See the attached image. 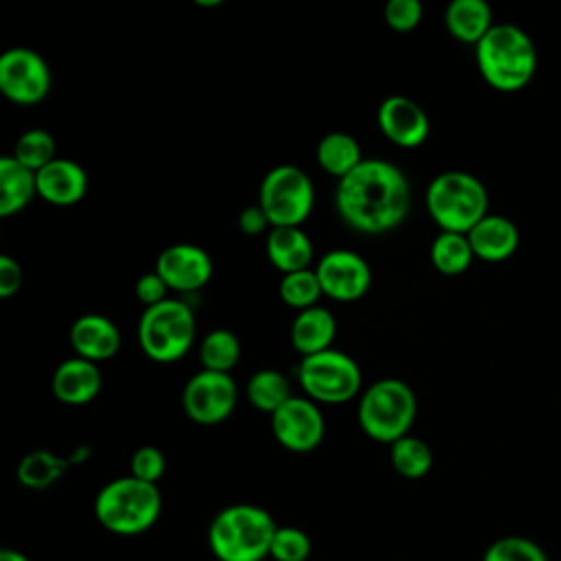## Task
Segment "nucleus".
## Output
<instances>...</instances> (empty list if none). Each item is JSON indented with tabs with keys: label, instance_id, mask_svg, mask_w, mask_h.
Returning a JSON list of instances; mask_svg holds the SVG:
<instances>
[{
	"label": "nucleus",
	"instance_id": "1",
	"mask_svg": "<svg viewBox=\"0 0 561 561\" xmlns=\"http://www.w3.org/2000/svg\"><path fill=\"white\" fill-rule=\"evenodd\" d=\"M412 191L405 173L381 158H364L335 186L337 215L362 234L394 230L408 217Z\"/></svg>",
	"mask_w": 561,
	"mask_h": 561
},
{
	"label": "nucleus",
	"instance_id": "2",
	"mask_svg": "<svg viewBox=\"0 0 561 561\" xmlns=\"http://www.w3.org/2000/svg\"><path fill=\"white\" fill-rule=\"evenodd\" d=\"M476 64L491 88L517 92L535 77L537 48L524 28L515 24H493L476 44Z\"/></svg>",
	"mask_w": 561,
	"mask_h": 561
},
{
	"label": "nucleus",
	"instance_id": "3",
	"mask_svg": "<svg viewBox=\"0 0 561 561\" xmlns=\"http://www.w3.org/2000/svg\"><path fill=\"white\" fill-rule=\"evenodd\" d=\"M272 515L256 504H230L208 526V546L219 561H263L276 533Z\"/></svg>",
	"mask_w": 561,
	"mask_h": 561
},
{
	"label": "nucleus",
	"instance_id": "4",
	"mask_svg": "<svg viewBox=\"0 0 561 561\" xmlns=\"http://www.w3.org/2000/svg\"><path fill=\"white\" fill-rule=\"evenodd\" d=\"M162 511L158 484L142 482L134 476L110 480L94 497L96 522L121 537H134L149 530Z\"/></svg>",
	"mask_w": 561,
	"mask_h": 561
},
{
	"label": "nucleus",
	"instance_id": "5",
	"mask_svg": "<svg viewBox=\"0 0 561 561\" xmlns=\"http://www.w3.org/2000/svg\"><path fill=\"white\" fill-rule=\"evenodd\" d=\"M425 206L440 230L467 234L489 215V193L473 173L443 171L430 182Z\"/></svg>",
	"mask_w": 561,
	"mask_h": 561
},
{
	"label": "nucleus",
	"instance_id": "6",
	"mask_svg": "<svg viewBox=\"0 0 561 561\" xmlns=\"http://www.w3.org/2000/svg\"><path fill=\"white\" fill-rule=\"evenodd\" d=\"M416 416L414 390L394 377L373 381L357 405V421L362 432L377 440L392 445L408 436Z\"/></svg>",
	"mask_w": 561,
	"mask_h": 561
},
{
	"label": "nucleus",
	"instance_id": "7",
	"mask_svg": "<svg viewBox=\"0 0 561 561\" xmlns=\"http://www.w3.org/2000/svg\"><path fill=\"white\" fill-rule=\"evenodd\" d=\"M195 313L188 302L167 298L147 307L138 320L140 351L160 364L182 359L195 340Z\"/></svg>",
	"mask_w": 561,
	"mask_h": 561
},
{
	"label": "nucleus",
	"instance_id": "8",
	"mask_svg": "<svg viewBox=\"0 0 561 561\" xmlns=\"http://www.w3.org/2000/svg\"><path fill=\"white\" fill-rule=\"evenodd\" d=\"M316 188L311 178L296 164H278L270 169L259 186V206L272 228L298 226L311 215Z\"/></svg>",
	"mask_w": 561,
	"mask_h": 561
},
{
	"label": "nucleus",
	"instance_id": "9",
	"mask_svg": "<svg viewBox=\"0 0 561 561\" xmlns=\"http://www.w3.org/2000/svg\"><path fill=\"white\" fill-rule=\"evenodd\" d=\"M298 381L311 401L344 403L359 392L362 370L351 355L329 348L300 359Z\"/></svg>",
	"mask_w": 561,
	"mask_h": 561
},
{
	"label": "nucleus",
	"instance_id": "10",
	"mask_svg": "<svg viewBox=\"0 0 561 561\" xmlns=\"http://www.w3.org/2000/svg\"><path fill=\"white\" fill-rule=\"evenodd\" d=\"M53 85L48 61L33 48L15 46L0 55V92L18 105H35Z\"/></svg>",
	"mask_w": 561,
	"mask_h": 561
},
{
	"label": "nucleus",
	"instance_id": "11",
	"mask_svg": "<svg viewBox=\"0 0 561 561\" xmlns=\"http://www.w3.org/2000/svg\"><path fill=\"white\" fill-rule=\"evenodd\" d=\"M237 383L230 373L199 370L182 390V408L186 416L197 425L224 423L237 405Z\"/></svg>",
	"mask_w": 561,
	"mask_h": 561
},
{
	"label": "nucleus",
	"instance_id": "12",
	"mask_svg": "<svg viewBox=\"0 0 561 561\" xmlns=\"http://www.w3.org/2000/svg\"><path fill=\"white\" fill-rule=\"evenodd\" d=\"M322 294L337 302H353L366 296L373 283L370 265L353 250H331L316 263Z\"/></svg>",
	"mask_w": 561,
	"mask_h": 561
},
{
	"label": "nucleus",
	"instance_id": "13",
	"mask_svg": "<svg viewBox=\"0 0 561 561\" xmlns=\"http://www.w3.org/2000/svg\"><path fill=\"white\" fill-rule=\"evenodd\" d=\"M274 438L289 451L305 454L316 449L324 438V419L309 397H289L270 414Z\"/></svg>",
	"mask_w": 561,
	"mask_h": 561
},
{
	"label": "nucleus",
	"instance_id": "14",
	"mask_svg": "<svg viewBox=\"0 0 561 561\" xmlns=\"http://www.w3.org/2000/svg\"><path fill=\"white\" fill-rule=\"evenodd\" d=\"M156 272L169 289L197 291L213 276V256L195 243H173L156 259Z\"/></svg>",
	"mask_w": 561,
	"mask_h": 561
},
{
	"label": "nucleus",
	"instance_id": "15",
	"mask_svg": "<svg viewBox=\"0 0 561 561\" xmlns=\"http://www.w3.org/2000/svg\"><path fill=\"white\" fill-rule=\"evenodd\" d=\"M377 125L390 142L403 149L421 147L430 136V118L425 110L403 94L386 96L379 103Z\"/></svg>",
	"mask_w": 561,
	"mask_h": 561
},
{
	"label": "nucleus",
	"instance_id": "16",
	"mask_svg": "<svg viewBox=\"0 0 561 561\" xmlns=\"http://www.w3.org/2000/svg\"><path fill=\"white\" fill-rule=\"evenodd\" d=\"M70 346L75 353L90 362H103L118 353L121 331L118 327L101 313H83L70 327Z\"/></svg>",
	"mask_w": 561,
	"mask_h": 561
},
{
	"label": "nucleus",
	"instance_id": "17",
	"mask_svg": "<svg viewBox=\"0 0 561 561\" xmlns=\"http://www.w3.org/2000/svg\"><path fill=\"white\" fill-rule=\"evenodd\" d=\"M103 386V375L99 366L79 355L64 359L50 379L53 394L66 405H85L90 403Z\"/></svg>",
	"mask_w": 561,
	"mask_h": 561
},
{
	"label": "nucleus",
	"instance_id": "18",
	"mask_svg": "<svg viewBox=\"0 0 561 561\" xmlns=\"http://www.w3.org/2000/svg\"><path fill=\"white\" fill-rule=\"evenodd\" d=\"M88 193L85 169L68 158H55L37 171V195L55 206H70Z\"/></svg>",
	"mask_w": 561,
	"mask_h": 561
},
{
	"label": "nucleus",
	"instance_id": "19",
	"mask_svg": "<svg viewBox=\"0 0 561 561\" xmlns=\"http://www.w3.org/2000/svg\"><path fill=\"white\" fill-rule=\"evenodd\" d=\"M467 239L478 259L500 263L515 254L519 245V230L508 217L486 215L467 232Z\"/></svg>",
	"mask_w": 561,
	"mask_h": 561
},
{
	"label": "nucleus",
	"instance_id": "20",
	"mask_svg": "<svg viewBox=\"0 0 561 561\" xmlns=\"http://www.w3.org/2000/svg\"><path fill=\"white\" fill-rule=\"evenodd\" d=\"M265 254L270 263L283 274L309 270L313 261V243L298 226L270 228L265 239Z\"/></svg>",
	"mask_w": 561,
	"mask_h": 561
},
{
	"label": "nucleus",
	"instance_id": "21",
	"mask_svg": "<svg viewBox=\"0 0 561 561\" xmlns=\"http://www.w3.org/2000/svg\"><path fill=\"white\" fill-rule=\"evenodd\" d=\"M335 333H337V322L333 313L327 307L316 305L298 311L289 329V340L296 353H300V357H307V355H316L333 348L331 344L335 340Z\"/></svg>",
	"mask_w": 561,
	"mask_h": 561
},
{
	"label": "nucleus",
	"instance_id": "22",
	"mask_svg": "<svg viewBox=\"0 0 561 561\" xmlns=\"http://www.w3.org/2000/svg\"><path fill=\"white\" fill-rule=\"evenodd\" d=\"M445 26L454 39L476 46L493 28V11L484 0H451Z\"/></svg>",
	"mask_w": 561,
	"mask_h": 561
},
{
	"label": "nucleus",
	"instance_id": "23",
	"mask_svg": "<svg viewBox=\"0 0 561 561\" xmlns=\"http://www.w3.org/2000/svg\"><path fill=\"white\" fill-rule=\"evenodd\" d=\"M37 195V173L13 156L0 158V217L18 215Z\"/></svg>",
	"mask_w": 561,
	"mask_h": 561
},
{
	"label": "nucleus",
	"instance_id": "24",
	"mask_svg": "<svg viewBox=\"0 0 561 561\" xmlns=\"http://www.w3.org/2000/svg\"><path fill=\"white\" fill-rule=\"evenodd\" d=\"M316 158L322 171L337 180L351 173L364 160L359 142L346 131H329L322 136L316 147Z\"/></svg>",
	"mask_w": 561,
	"mask_h": 561
},
{
	"label": "nucleus",
	"instance_id": "25",
	"mask_svg": "<svg viewBox=\"0 0 561 561\" xmlns=\"http://www.w3.org/2000/svg\"><path fill=\"white\" fill-rule=\"evenodd\" d=\"M68 467H72L68 458L57 456L48 449H33L22 456V460L18 462L15 476L22 486L33 491H44L53 486L57 480H61Z\"/></svg>",
	"mask_w": 561,
	"mask_h": 561
},
{
	"label": "nucleus",
	"instance_id": "26",
	"mask_svg": "<svg viewBox=\"0 0 561 561\" xmlns=\"http://www.w3.org/2000/svg\"><path fill=\"white\" fill-rule=\"evenodd\" d=\"M476 254L467 234L460 232H445L440 230L430 248L432 265L445 276H458L469 270Z\"/></svg>",
	"mask_w": 561,
	"mask_h": 561
},
{
	"label": "nucleus",
	"instance_id": "27",
	"mask_svg": "<svg viewBox=\"0 0 561 561\" xmlns=\"http://www.w3.org/2000/svg\"><path fill=\"white\" fill-rule=\"evenodd\" d=\"M245 394L248 401L254 410L259 412H267L274 414L291 394L289 390V381L280 370L274 368H261L256 370L245 386Z\"/></svg>",
	"mask_w": 561,
	"mask_h": 561
},
{
	"label": "nucleus",
	"instance_id": "28",
	"mask_svg": "<svg viewBox=\"0 0 561 561\" xmlns=\"http://www.w3.org/2000/svg\"><path fill=\"white\" fill-rule=\"evenodd\" d=\"M241 357V342L230 329H213L199 344V362L204 370L230 373Z\"/></svg>",
	"mask_w": 561,
	"mask_h": 561
},
{
	"label": "nucleus",
	"instance_id": "29",
	"mask_svg": "<svg viewBox=\"0 0 561 561\" xmlns=\"http://www.w3.org/2000/svg\"><path fill=\"white\" fill-rule=\"evenodd\" d=\"M390 462L401 478L419 480L432 469L434 456L425 440L408 434L390 445Z\"/></svg>",
	"mask_w": 561,
	"mask_h": 561
},
{
	"label": "nucleus",
	"instance_id": "30",
	"mask_svg": "<svg viewBox=\"0 0 561 561\" xmlns=\"http://www.w3.org/2000/svg\"><path fill=\"white\" fill-rule=\"evenodd\" d=\"M55 153H57V145H55L53 134L46 131V129L35 127V129H26L18 138L11 156L20 164H24L26 169L37 173V171H42L46 164H50L57 158Z\"/></svg>",
	"mask_w": 561,
	"mask_h": 561
},
{
	"label": "nucleus",
	"instance_id": "31",
	"mask_svg": "<svg viewBox=\"0 0 561 561\" xmlns=\"http://www.w3.org/2000/svg\"><path fill=\"white\" fill-rule=\"evenodd\" d=\"M278 294L280 300L298 311L316 307L322 294L320 280L316 270H300V272H291V274H283L280 285H278Z\"/></svg>",
	"mask_w": 561,
	"mask_h": 561
},
{
	"label": "nucleus",
	"instance_id": "32",
	"mask_svg": "<svg viewBox=\"0 0 561 561\" xmlns=\"http://www.w3.org/2000/svg\"><path fill=\"white\" fill-rule=\"evenodd\" d=\"M482 561H548L546 552L530 539L526 537H502L497 541H493Z\"/></svg>",
	"mask_w": 561,
	"mask_h": 561
},
{
	"label": "nucleus",
	"instance_id": "33",
	"mask_svg": "<svg viewBox=\"0 0 561 561\" xmlns=\"http://www.w3.org/2000/svg\"><path fill=\"white\" fill-rule=\"evenodd\" d=\"M311 554V539L296 526H278L272 539L270 557L274 561H307Z\"/></svg>",
	"mask_w": 561,
	"mask_h": 561
},
{
	"label": "nucleus",
	"instance_id": "34",
	"mask_svg": "<svg viewBox=\"0 0 561 561\" xmlns=\"http://www.w3.org/2000/svg\"><path fill=\"white\" fill-rule=\"evenodd\" d=\"M164 469H167L164 454L153 445H142L131 454L129 476L142 480V482L158 484V480L164 476Z\"/></svg>",
	"mask_w": 561,
	"mask_h": 561
},
{
	"label": "nucleus",
	"instance_id": "35",
	"mask_svg": "<svg viewBox=\"0 0 561 561\" xmlns=\"http://www.w3.org/2000/svg\"><path fill=\"white\" fill-rule=\"evenodd\" d=\"M383 20L392 31L408 33L423 20V4L419 0H390L383 7Z\"/></svg>",
	"mask_w": 561,
	"mask_h": 561
},
{
	"label": "nucleus",
	"instance_id": "36",
	"mask_svg": "<svg viewBox=\"0 0 561 561\" xmlns=\"http://www.w3.org/2000/svg\"><path fill=\"white\" fill-rule=\"evenodd\" d=\"M167 291H169V287H167V283L162 280V276L156 270L138 276V280L134 285V294H136L138 302L145 305V309L167 300Z\"/></svg>",
	"mask_w": 561,
	"mask_h": 561
},
{
	"label": "nucleus",
	"instance_id": "37",
	"mask_svg": "<svg viewBox=\"0 0 561 561\" xmlns=\"http://www.w3.org/2000/svg\"><path fill=\"white\" fill-rule=\"evenodd\" d=\"M22 287V267L20 263L2 254L0 256V298H11Z\"/></svg>",
	"mask_w": 561,
	"mask_h": 561
},
{
	"label": "nucleus",
	"instance_id": "38",
	"mask_svg": "<svg viewBox=\"0 0 561 561\" xmlns=\"http://www.w3.org/2000/svg\"><path fill=\"white\" fill-rule=\"evenodd\" d=\"M237 224H239V230L250 237H256V234L265 232L267 228H272L267 215L263 213V208L259 204H250V206L241 208Z\"/></svg>",
	"mask_w": 561,
	"mask_h": 561
},
{
	"label": "nucleus",
	"instance_id": "39",
	"mask_svg": "<svg viewBox=\"0 0 561 561\" xmlns=\"http://www.w3.org/2000/svg\"><path fill=\"white\" fill-rule=\"evenodd\" d=\"M0 561H31V559L24 552H20V550L4 548V550H0Z\"/></svg>",
	"mask_w": 561,
	"mask_h": 561
},
{
	"label": "nucleus",
	"instance_id": "40",
	"mask_svg": "<svg viewBox=\"0 0 561 561\" xmlns=\"http://www.w3.org/2000/svg\"><path fill=\"white\" fill-rule=\"evenodd\" d=\"M195 4H204V7H215V4H221V0H195Z\"/></svg>",
	"mask_w": 561,
	"mask_h": 561
}]
</instances>
